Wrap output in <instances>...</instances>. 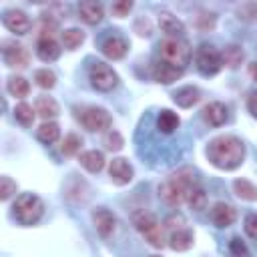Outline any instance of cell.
Segmentation results:
<instances>
[{
  "instance_id": "cell-1",
  "label": "cell",
  "mask_w": 257,
  "mask_h": 257,
  "mask_svg": "<svg viewBox=\"0 0 257 257\" xmlns=\"http://www.w3.org/2000/svg\"><path fill=\"white\" fill-rule=\"evenodd\" d=\"M205 153L213 167H217L221 171H233L245 159V145L241 139H237L233 135H221V137H215L209 141Z\"/></svg>"
},
{
  "instance_id": "cell-2",
  "label": "cell",
  "mask_w": 257,
  "mask_h": 257,
  "mask_svg": "<svg viewBox=\"0 0 257 257\" xmlns=\"http://www.w3.org/2000/svg\"><path fill=\"white\" fill-rule=\"evenodd\" d=\"M195 175L191 171H179L175 175H171L163 185H159V195L163 197V201L171 207H179L181 203H185L187 191L195 185Z\"/></svg>"
},
{
  "instance_id": "cell-3",
  "label": "cell",
  "mask_w": 257,
  "mask_h": 257,
  "mask_svg": "<svg viewBox=\"0 0 257 257\" xmlns=\"http://www.w3.org/2000/svg\"><path fill=\"white\" fill-rule=\"evenodd\" d=\"M159 56L163 62L185 70L189 60H191V46L187 40L177 38V36H167L165 40H161L159 44Z\"/></svg>"
},
{
  "instance_id": "cell-4",
  "label": "cell",
  "mask_w": 257,
  "mask_h": 257,
  "mask_svg": "<svg viewBox=\"0 0 257 257\" xmlns=\"http://www.w3.org/2000/svg\"><path fill=\"white\" fill-rule=\"evenodd\" d=\"M12 213H14V217H16L18 223H22V225H34L44 215V203L34 193H22V195L16 197L14 207H12Z\"/></svg>"
},
{
  "instance_id": "cell-5",
  "label": "cell",
  "mask_w": 257,
  "mask_h": 257,
  "mask_svg": "<svg viewBox=\"0 0 257 257\" xmlns=\"http://www.w3.org/2000/svg\"><path fill=\"white\" fill-rule=\"evenodd\" d=\"M133 225H135V229L153 245V247H157V249H161L163 245H165V235H163V227H161V223H159V219L151 213V211H147V209H139V211H135L133 213Z\"/></svg>"
},
{
  "instance_id": "cell-6",
  "label": "cell",
  "mask_w": 257,
  "mask_h": 257,
  "mask_svg": "<svg viewBox=\"0 0 257 257\" xmlns=\"http://www.w3.org/2000/svg\"><path fill=\"white\" fill-rule=\"evenodd\" d=\"M195 66L203 76H213L223 68L221 52L211 44H201L195 52Z\"/></svg>"
},
{
  "instance_id": "cell-7",
  "label": "cell",
  "mask_w": 257,
  "mask_h": 257,
  "mask_svg": "<svg viewBox=\"0 0 257 257\" xmlns=\"http://www.w3.org/2000/svg\"><path fill=\"white\" fill-rule=\"evenodd\" d=\"M88 80L92 84V88L100 90V92H108L118 84V74L104 62H94L88 68Z\"/></svg>"
},
{
  "instance_id": "cell-8",
  "label": "cell",
  "mask_w": 257,
  "mask_h": 257,
  "mask_svg": "<svg viewBox=\"0 0 257 257\" xmlns=\"http://www.w3.org/2000/svg\"><path fill=\"white\" fill-rule=\"evenodd\" d=\"M78 120L90 133H104V131L108 133L110 124H112L110 114L104 108H100V106H86V108H82V112L78 114Z\"/></svg>"
},
{
  "instance_id": "cell-9",
  "label": "cell",
  "mask_w": 257,
  "mask_h": 257,
  "mask_svg": "<svg viewBox=\"0 0 257 257\" xmlns=\"http://www.w3.org/2000/svg\"><path fill=\"white\" fill-rule=\"evenodd\" d=\"M2 56H4L6 66H10V68H26L28 62H30L28 50L22 44H16V42H4Z\"/></svg>"
},
{
  "instance_id": "cell-10",
  "label": "cell",
  "mask_w": 257,
  "mask_h": 257,
  "mask_svg": "<svg viewBox=\"0 0 257 257\" xmlns=\"http://www.w3.org/2000/svg\"><path fill=\"white\" fill-rule=\"evenodd\" d=\"M108 177H110V181H112L114 185L124 187V185H128V183L133 181L135 169H133V165H131L126 159L116 157V159H112L110 165H108Z\"/></svg>"
},
{
  "instance_id": "cell-11",
  "label": "cell",
  "mask_w": 257,
  "mask_h": 257,
  "mask_svg": "<svg viewBox=\"0 0 257 257\" xmlns=\"http://www.w3.org/2000/svg\"><path fill=\"white\" fill-rule=\"evenodd\" d=\"M92 223H94V229L96 233L102 237V239H108L112 233H114V227H116V219L114 215L104 209V207H98L92 211Z\"/></svg>"
},
{
  "instance_id": "cell-12",
  "label": "cell",
  "mask_w": 257,
  "mask_h": 257,
  "mask_svg": "<svg viewBox=\"0 0 257 257\" xmlns=\"http://www.w3.org/2000/svg\"><path fill=\"white\" fill-rule=\"evenodd\" d=\"M2 22H4V26L10 30V32H14V34H26L28 30H30V18L26 16V12H22V10H6L4 14H2Z\"/></svg>"
},
{
  "instance_id": "cell-13",
  "label": "cell",
  "mask_w": 257,
  "mask_h": 257,
  "mask_svg": "<svg viewBox=\"0 0 257 257\" xmlns=\"http://www.w3.org/2000/svg\"><path fill=\"white\" fill-rule=\"evenodd\" d=\"M126 50H128V42L122 36H116V34L106 36L100 44V52L110 60H120L126 54Z\"/></svg>"
},
{
  "instance_id": "cell-14",
  "label": "cell",
  "mask_w": 257,
  "mask_h": 257,
  "mask_svg": "<svg viewBox=\"0 0 257 257\" xmlns=\"http://www.w3.org/2000/svg\"><path fill=\"white\" fill-rule=\"evenodd\" d=\"M211 219H213V223H215L217 227L225 229V227H229V225L235 223V219H237V211H235L233 205L221 201V203H217V205L211 209Z\"/></svg>"
},
{
  "instance_id": "cell-15",
  "label": "cell",
  "mask_w": 257,
  "mask_h": 257,
  "mask_svg": "<svg viewBox=\"0 0 257 257\" xmlns=\"http://www.w3.org/2000/svg\"><path fill=\"white\" fill-rule=\"evenodd\" d=\"M181 76H183V70L181 68H175V66L167 64L163 60H157L153 64V78L157 82H161V84H171V82L179 80Z\"/></svg>"
},
{
  "instance_id": "cell-16",
  "label": "cell",
  "mask_w": 257,
  "mask_h": 257,
  "mask_svg": "<svg viewBox=\"0 0 257 257\" xmlns=\"http://www.w3.org/2000/svg\"><path fill=\"white\" fill-rule=\"evenodd\" d=\"M203 118H205L211 126H221V124H225L227 118H229L227 106H225L223 102H219V100H213V102L205 104V108H203Z\"/></svg>"
},
{
  "instance_id": "cell-17",
  "label": "cell",
  "mask_w": 257,
  "mask_h": 257,
  "mask_svg": "<svg viewBox=\"0 0 257 257\" xmlns=\"http://www.w3.org/2000/svg\"><path fill=\"white\" fill-rule=\"evenodd\" d=\"M78 14L82 18V22L86 24H98L104 18V8L100 2H80L78 4Z\"/></svg>"
},
{
  "instance_id": "cell-18",
  "label": "cell",
  "mask_w": 257,
  "mask_h": 257,
  "mask_svg": "<svg viewBox=\"0 0 257 257\" xmlns=\"http://www.w3.org/2000/svg\"><path fill=\"white\" fill-rule=\"evenodd\" d=\"M36 56L42 62H54L60 56V46L54 38H38L36 42Z\"/></svg>"
},
{
  "instance_id": "cell-19",
  "label": "cell",
  "mask_w": 257,
  "mask_h": 257,
  "mask_svg": "<svg viewBox=\"0 0 257 257\" xmlns=\"http://www.w3.org/2000/svg\"><path fill=\"white\" fill-rule=\"evenodd\" d=\"M193 241H195L193 231L187 229V227L177 229V231H171V235H169V247L173 251H187V249L193 247Z\"/></svg>"
},
{
  "instance_id": "cell-20",
  "label": "cell",
  "mask_w": 257,
  "mask_h": 257,
  "mask_svg": "<svg viewBox=\"0 0 257 257\" xmlns=\"http://www.w3.org/2000/svg\"><path fill=\"white\" fill-rule=\"evenodd\" d=\"M159 26H161V30L165 34L177 36V38H181V34L185 32V24L175 14H171V12H161L159 14Z\"/></svg>"
},
{
  "instance_id": "cell-21",
  "label": "cell",
  "mask_w": 257,
  "mask_h": 257,
  "mask_svg": "<svg viewBox=\"0 0 257 257\" xmlns=\"http://www.w3.org/2000/svg\"><path fill=\"white\" fill-rule=\"evenodd\" d=\"M199 98H201V92H199L197 86H183V88H179V90L173 94L175 104L181 106V108H191L193 104L199 102Z\"/></svg>"
},
{
  "instance_id": "cell-22",
  "label": "cell",
  "mask_w": 257,
  "mask_h": 257,
  "mask_svg": "<svg viewBox=\"0 0 257 257\" xmlns=\"http://www.w3.org/2000/svg\"><path fill=\"white\" fill-rule=\"evenodd\" d=\"M78 161H80V165H82L88 173H98V171H102V167H104V155H102L100 151H96V149L80 153Z\"/></svg>"
},
{
  "instance_id": "cell-23",
  "label": "cell",
  "mask_w": 257,
  "mask_h": 257,
  "mask_svg": "<svg viewBox=\"0 0 257 257\" xmlns=\"http://www.w3.org/2000/svg\"><path fill=\"white\" fill-rule=\"evenodd\" d=\"M34 110L44 120H50V118L58 116V102L52 96H38L36 98V104H34Z\"/></svg>"
},
{
  "instance_id": "cell-24",
  "label": "cell",
  "mask_w": 257,
  "mask_h": 257,
  "mask_svg": "<svg viewBox=\"0 0 257 257\" xmlns=\"http://www.w3.org/2000/svg\"><path fill=\"white\" fill-rule=\"evenodd\" d=\"M179 124H181V118H179L173 110H169V108H163V110L159 112V116H157V128H159L161 133H165V135L175 133V131L179 128Z\"/></svg>"
},
{
  "instance_id": "cell-25",
  "label": "cell",
  "mask_w": 257,
  "mask_h": 257,
  "mask_svg": "<svg viewBox=\"0 0 257 257\" xmlns=\"http://www.w3.org/2000/svg\"><path fill=\"white\" fill-rule=\"evenodd\" d=\"M185 203H187L189 209H193V211H203V209L207 207V193L203 191V187H201L199 183H195V185L187 191Z\"/></svg>"
},
{
  "instance_id": "cell-26",
  "label": "cell",
  "mask_w": 257,
  "mask_h": 257,
  "mask_svg": "<svg viewBox=\"0 0 257 257\" xmlns=\"http://www.w3.org/2000/svg\"><path fill=\"white\" fill-rule=\"evenodd\" d=\"M36 137H38V141H42V143H46V145L56 143L58 137H60V126H58V122H54V120H44V122L36 128Z\"/></svg>"
},
{
  "instance_id": "cell-27",
  "label": "cell",
  "mask_w": 257,
  "mask_h": 257,
  "mask_svg": "<svg viewBox=\"0 0 257 257\" xmlns=\"http://www.w3.org/2000/svg\"><path fill=\"white\" fill-rule=\"evenodd\" d=\"M243 58H245V54H243L241 46H237V44H229L221 52L223 66H227V68H239V64L243 62Z\"/></svg>"
},
{
  "instance_id": "cell-28",
  "label": "cell",
  "mask_w": 257,
  "mask_h": 257,
  "mask_svg": "<svg viewBox=\"0 0 257 257\" xmlns=\"http://www.w3.org/2000/svg\"><path fill=\"white\" fill-rule=\"evenodd\" d=\"M233 191L243 201H257V187L247 179H235L233 181Z\"/></svg>"
},
{
  "instance_id": "cell-29",
  "label": "cell",
  "mask_w": 257,
  "mask_h": 257,
  "mask_svg": "<svg viewBox=\"0 0 257 257\" xmlns=\"http://www.w3.org/2000/svg\"><path fill=\"white\" fill-rule=\"evenodd\" d=\"M6 90L14 96V98H24L30 92V84L24 76H10L6 82Z\"/></svg>"
},
{
  "instance_id": "cell-30",
  "label": "cell",
  "mask_w": 257,
  "mask_h": 257,
  "mask_svg": "<svg viewBox=\"0 0 257 257\" xmlns=\"http://www.w3.org/2000/svg\"><path fill=\"white\" fill-rule=\"evenodd\" d=\"M84 42V32L80 28H66L62 32V44L66 50H76Z\"/></svg>"
},
{
  "instance_id": "cell-31",
  "label": "cell",
  "mask_w": 257,
  "mask_h": 257,
  "mask_svg": "<svg viewBox=\"0 0 257 257\" xmlns=\"http://www.w3.org/2000/svg\"><path fill=\"white\" fill-rule=\"evenodd\" d=\"M34 116H36V110H34L28 102H18V104L14 106V118H16L20 124L30 126V124L34 122Z\"/></svg>"
},
{
  "instance_id": "cell-32",
  "label": "cell",
  "mask_w": 257,
  "mask_h": 257,
  "mask_svg": "<svg viewBox=\"0 0 257 257\" xmlns=\"http://www.w3.org/2000/svg\"><path fill=\"white\" fill-rule=\"evenodd\" d=\"M235 14L243 22H257V2H243V4H239Z\"/></svg>"
},
{
  "instance_id": "cell-33",
  "label": "cell",
  "mask_w": 257,
  "mask_h": 257,
  "mask_svg": "<svg viewBox=\"0 0 257 257\" xmlns=\"http://www.w3.org/2000/svg\"><path fill=\"white\" fill-rule=\"evenodd\" d=\"M34 80H36V84H38L40 88L48 90V88H52V86L56 84V74H54L52 70H48V68H38V70L34 72Z\"/></svg>"
},
{
  "instance_id": "cell-34",
  "label": "cell",
  "mask_w": 257,
  "mask_h": 257,
  "mask_svg": "<svg viewBox=\"0 0 257 257\" xmlns=\"http://www.w3.org/2000/svg\"><path fill=\"white\" fill-rule=\"evenodd\" d=\"M80 145H82L80 137H76L74 133H70V135L64 137V141H62V145H60V151H62L64 157H72V155H76V153L80 151Z\"/></svg>"
},
{
  "instance_id": "cell-35",
  "label": "cell",
  "mask_w": 257,
  "mask_h": 257,
  "mask_svg": "<svg viewBox=\"0 0 257 257\" xmlns=\"http://www.w3.org/2000/svg\"><path fill=\"white\" fill-rule=\"evenodd\" d=\"M122 145H124V139L120 137L118 131H112V128H110V131L104 135V147H106L108 151H120Z\"/></svg>"
},
{
  "instance_id": "cell-36",
  "label": "cell",
  "mask_w": 257,
  "mask_h": 257,
  "mask_svg": "<svg viewBox=\"0 0 257 257\" xmlns=\"http://www.w3.org/2000/svg\"><path fill=\"white\" fill-rule=\"evenodd\" d=\"M16 183L10 179V177H0V199L2 201H6V199H10L14 193H16Z\"/></svg>"
},
{
  "instance_id": "cell-37",
  "label": "cell",
  "mask_w": 257,
  "mask_h": 257,
  "mask_svg": "<svg viewBox=\"0 0 257 257\" xmlns=\"http://www.w3.org/2000/svg\"><path fill=\"white\" fill-rule=\"evenodd\" d=\"M215 14H211V12H199V16L195 18V24L201 28V30H213V26H215Z\"/></svg>"
},
{
  "instance_id": "cell-38",
  "label": "cell",
  "mask_w": 257,
  "mask_h": 257,
  "mask_svg": "<svg viewBox=\"0 0 257 257\" xmlns=\"http://www.w3.org/2000/svg\"><path fill=\"white\" fill-rule=\"evenodd\" d=\"M131 10H133V2H131V0H120V2H114V4L110 6V12H112L116 18L128 16Z\"/></svg>"
},
{
  "instance_id": "cell-39",
  "label": "cell",
  "mask_w": 257,
  "mask_h": 257,
  "mask_svg": "<svg viewBox=\"0 0 257 257\" xmlns=\"http://www.w3.org/2000/svg\"><path fill=\"white\" fill-rule=\"evenodd\" d=\"M243 227H245V233H247L251 239H257V213H249V215L245 217Z\"/></svg>"
},
{
  "instance_id": "cell-40",
  "label": "cell",
  "mask_w": 257,
  "mask_h": 257,
  "mask_svg": "<svg viewBox=\"0 0 257 257\" xmlns=\"http://www.w3.org/2000/svg\"><path fill=\"white\" fill-rule=\"evenodd\" d=\"M165 227L169 231H177V229H183L185 227V219L181 215H171L167 221H165Z\"/></svg>"
},
{
  "instance_id": "cell-41",
  "label": "cell",
  "mask_w": 257,
  "mask_h": 257,
  "mask_svg": "<svg viewBox=\"0 0 257 257\" xmlns=\"http://www.w3.org/2000/svg\"><path fill=\"white\" fill-rule=\"evenodd\" d=\"M231 253L237 257H247V247L241 243V239H231Z\"/></svg>"
},
{
  "instance_id": "cell-42",
  "label": "cell",
  "mask_w": 257,
  "mask_h": 257,
  "mask_svg": "<svg viewBox=\"0 0 257 257\" xmlns=\"http://www.w3.org/2000/svg\"><path fill=\"white\" fill-rule=\"evenodd\" d=\"M135 30H137V34H141V36H149V34H151V22H149L147 18H139L137 24H135Z\"/></svg>"
},
{
  "instance_id": "cell-43",
  "label": "cell",
  "mask_w": 257,
  "mask_h": 257,
  "mask_svg": "<svg viewBox=\"0 0 257 257\" xmlns=\"http://www.w3.org/2000/svg\"><path fill=\"white\" fill-rule=\"evenodd\" d=\"M247 106H249V112L257 118V92H253L251 96H249V102H247Z\"/></svg>"
},
{
  "instance_id": "cell-44",
  "label": "cell",
  "mask_w": 257,
  "mask_h": 257,
  "mask_svg": "<svg viewBox=\"0 0 257 257\" xmlns=\"http://www.w3.org/2000/svg\"><path fill=\"white\" fill-rule=\"evenodd\" d=\"M249 74H251V76L257 80V62H253V64L249 66Z\"/></svg>"
},
{
  "instance_id": "cell-45",
  "label": "cell",
  "mask_w": 257,
  "mask_h": 257,
  "mask_svg": "<svg viewBox=\"0 0 257 257\" xmlns=\"http://www.w3.org/2000/svg\"><path fill=\"white\" fill-rule=\"evenodd\" d=\"M151 257H161V255H151Z\"/></svg>"
}]
</instances>
